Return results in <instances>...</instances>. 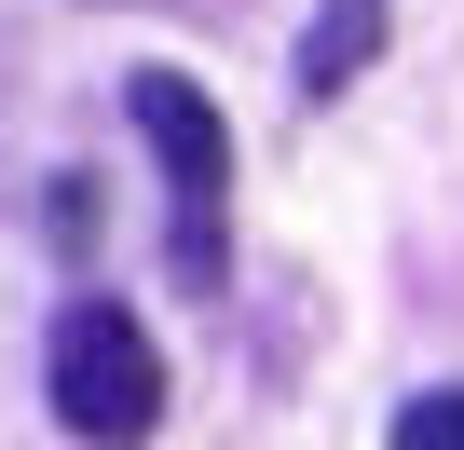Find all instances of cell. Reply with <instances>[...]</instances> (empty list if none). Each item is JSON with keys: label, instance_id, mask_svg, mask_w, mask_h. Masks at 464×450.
Returning <instances> with one entry per match:
<instances>
[{"label": "cell", "instance_id": "1", "mask_svg": "<svg viewBox=\"0 0 464 450\" xmlns=\"http://www.w3.org/2000/svg\"><path fill=\"white\" fill-rule=\"evenodd\" d=\"M123 110H137V137L164 164V273L218 287V260H232V123H218V96L178 82V69H137Z\"/></svg>", "mask_w": 464, "mask_h": 450}, {"label": "cell", "instance_id": "2", "mask_svg": "<svg viewBox=\"0 0 464 450\" xmlns=\"http://www.w3.org/2000/svg\"><path fill=\"white\" fill-rule=\"evenodd\" d=\"M42 396H55V423L82 450H137L164 423V355H150V328L123 301H69L55 341H42Z\"/></svg>", "mask_w": 464, "mask_h": 450}, {"label": "cell", "instance_id": "3", "mask_svg": "<svg viewBox=\"0 0 464 450\" xmlns=\"http://www.w3.org/2000/svg\"><path fill=\"white\" fill-rule=\"evenodd\" d=\"M369 55H382V0H314V28H301V96H342Z\"/></svg>", "mask_w": 464, "mask_h": 450}, {"label": "cell", "instance_id": "4", "mask_svg": "<svg viewBox=\"0 0 464 450\" xmlns=\"http://www.w3.org/2000/svg\"><path fill=\"white\" fill-rule=\"evenodd\" d=\"M396 450H464V382L410 396V409H396Z\"/></svg>", "mask_w": 464, "mask_h": 450}]
</instances>
